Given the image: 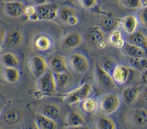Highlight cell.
Segmentation results:
<instances>
[{
    "label": "cell",
    "instance_id": "1",
    "mask_svg": "<svg viewBox=\"0 0 147 129\" xmlns=\"http://www.w3.org/2000/svg\"><path fill=\"white\" fill-rule=\"evenodd\" d=\"M25 114L20 107L12 106L4 110L0 116V127L15 129L21 126L25 120Z\"/></svg>",
    "mask_w": 147,
    "mask_h": 129
},
{
    "label": "cell",
    "instance_id": "2",
    "mask_svg": "<svg viewBox=\"0 0 147 129\" xmlns=\"http://www.w3.org/2000/svg\"><path fill=\"white\" fill-rule=\"evenodd\" d=\"M92 85L90 83H85L79 87L63 95V101L66 104L74 105L82 102L89 97L92 92Z\"/></svg>",
    "mask_w": 147,
    "mask_h": 129
},
{
    "label": "cell",
    "instance_id": "3",
    "mask_svg": "<svg viewBox=\"0 0 147 129\" xmlns=\"http://www.w3.org/2000/svg\"><path fill=\"white\" fill-rule=\"evenodd\" d=\"M121 98L117 93H107L103 95L99 101V107L102 113L111 115L116 112L119 108Z\"/></svg>",
    "mask_w": 147,
    "mask_h": 129
},
{
    "label": "cell",
    "instance_id": "4",
    "mask_svg": "<svg viewBox=\"0 0 147 129\" xmlns=\"http://www.w3.org/2000/svg\"><path fill=\"white\" fill-rule=\"evenodd\" d=\"M67 62L70 69L78 74L86 73L90 67L88 58L84 54L80 52L71 54L68 58Z\"/></svg>",
    "mask_w": 147,
    "mask_h": 129
},
{
    "label": "cell",
    "instance_id": "5",
    "mask_svg": "<svg viewBox=\"0 0 147 129\" xmlns=\"http://www.w3.org/2000/svg\"><path fill=\"white\" fill-rule=\"evenodd\" d=\"M36 85L38 90L43 94H54L57 88L54 73L51 71H47L36 80Z\"/></svg>",
    "mask_w": 147,
    "mask_h": 129
},
{
    "label": "cell",
    "instance_id": "6",
    "mask_svg": "<svg viewBox=\"0 0 147 129\" xmlns=\"http://www.w3.org/2000/svg\"><path fill=\"white\" fill-rule=\"evenodd\" d=\"M28 67L30 73L36 80L49 71V68L46 60L39 55H34L30 59Z\"/></svg>",
    "mask_w": 147,
    "mask_h": 129
},
{
    "label": "cell",
    "instance_id": "7",
    "mask_svg": "<svg viewBox=\"0 0 147 129\" xmlns=\"http://www.w3.org/2000/svg\"><path fill=\"white\" fill-rule=\"evenodd\" d=\"M57 19L62 23L69 26H75L79 23L77 10L68 5L59 7Z\"/></svg>",
    "mask_w": 147,
    "mask_h": 129
},
{
    "label": "cell",
    "instance_id": "8",
    "mask_svg": "<svg viewBox=\"0 0 147 129\" xmlns=\"http://www.w3.org/2000/svg\"><path fill=\"white\" fill-rule=\"evenodd\" d=\"M94 77L98 85L104 90H111L116 88L112 76L101 66L96 65L94 69Z\"/></svg>",
    "mask_w": 147,
    "mask_h": 129
},
{
    "label": "cell",
    "instance_id": "9",
    "mask_svg": "<svg viewBox=\"0 0 147 129\" xmlns=\"http://www.w3.org/2000/svg\"><path fill=\"white\" fill-rule=\"evenodd\" d=\"M84 40V36L80 32L71 31L62 36L60 41V46L63 50H74L81 46Z\"/></svg>",
    "mask_w": 147,
    "mask_h": 129
},
{
    "label": "cell",
    "instance_id": "10",
    "mask_svg": "<svg viewBox=\"0 0 147 129\" xmlns=\"http://www.w3.org/2000/svg\"><path fill=\"white\" fill-rule=\"evenodd\" d=\"M59 5L56 3H51L35 6L36 13L39 20L53 21L58 17Z\"/></svg>",
    "mask_w": 147,
    "mask_h": 129
},
{
    "label": "cell",
    "instance_id": "11",
    "mask_svg": "<svg viewBox=\"0 0 147 129\" xmlns=\"http://www.w3.org/2000/svg\"><path fill=\"white\" fill-rule=\"evenodd\" d=\"M105 33L98 26H93L86 31L84 40L91 46L102 48L105 47Z\"/></svg>",
    "mask_w": 147,
    "mask_h": 129
},
{
    "label": "cell",
    "instance_id": "12",
    "mask_svg": "<svg viewBox=\"0 0 147 129\" xmlns=\"http://www.w3.org/2000/svg\"><path fill=\"white\" fill-rule=\"evenodd\" d=\"M24 38V34L20 30H11L7 32L3 46L8 48H18L23 45Z\"/></svg>",
    "mask_w": 147,
    "mask_h": 129
},
{
    "label": "cell",
    "instance_id": "13",
    "mask_svg": "<svg viewBox=\"0 0 147 129\" xmlns=\"http://www.w3.org/2000/svg\"><path fill=\"white\" fill-rule=\"evenodd\" d=\"M48 65L50 71L54 74L68 72V62L65 56L62 54H56L51 56L49 61Z\"/></svg>",
    "mask_w": 147,
    "mask_h": 129
},
{
    "label": "cell",
    "instance_id": "14",
    "mask_svg": "<svg viewBox=\"0 0 147 129\" xmlns=\"http://www.w3.org/2000/svg\"><path fill=\"white\" fill-rule=\"evenodd\" d=\"M126 115L129 120L136 126L144 127L147 125V109H132L129 110Z\"/></svg>",
    "mask_w": 147,
    "mask_h": 129
},
{
    "label": "cell",
    "instance_id": "15",
    "mask_svg": "<svg viewBox=\"0 0 147 129\" xmlns=\"http://www.w3.org/2000/svg\"><path fill=\"white\" fill-rule=\"evenodd\" d=\"M26 5L22 1L4 3V10L7 16L11 18L18 19L24 15Z\"/></svg>",
    "mask_w": 147,
    "mask_h": 129
},
{
    "label": "cell",
    "instance_id": "16",
    "mask_svg": "<svg viewBox=\"0 0 147 129\" xmlns=\"http://www.w3.org/2000/svg\"><path fill=\"white\" fill-rule=\"evenodd\" d=\"M120 26V19L112 16L106 15L99 20L98 27L106 34H110Z\"/></svg>",
    "mask_w": 147,
    "mask_h": 129
},
{
    "label": "cell",
    "instance_id": "17",
    "mask_svg": "<svg viewBox=\"0 0 147 129\" xmlns=\"http://www.w3.org/2000/svg\"><path fill=\"white\" fill-rule=\"evenodd\" d=\"M130 75V68L121 64H117L112 74L115 83L119 85L125 84Z\"/></svg>",
    "mask_w": 147,
    "mask_h": 129
},
{
    "label": "cell",
    "instance_id": "18",
    "mask_svg": "<svg viewBox=\"0 0 147 129\" xmlns=\"http://www.w3.org/2000/svg\"><path fill=\"white\" fill-rule=\"evenodd\" d=\"M138 23L137 17L131 15H127L120 19V27L129 35H131L136 31Z\"/></svg>",
    "mask_w": 147,
    "mask_h": 129
},
{
    "label": "cell",
    "instance_id": "19",
    "mask_svg": "<svg viewBox=\"0 0 147 129\" xmlns=\"http://www.w3.org/2000/svg\"><path fill=\"white\" fill-rule=\"evenodd\" d=\"M86 119L84 116L77 111H71L66 115L65 120L66 128L84 125Z\"/></svg>",
    "mask_w": 147,
    "mask_h": 129
},
{
    "label": "cell",
    "instance_id": "20",
    "mask_svg": "<svg viewBox=\"0 0 147 129\" xmlns=\"http://www.w3.org/2000/svg\"><path fill=\"white\" fill-rule=\"evenodd\" d=\"M39 113L51 119L57 121L61 116V110L58 104L49 103L42 107Z\"/></svg>",
    "mask_w": 147,
    "mask_h": 129
},
{
    "label": "cell",
    "instance_id": "21",
    "mask_svg": "<svg viewBox=\"0 0 147 129\" xmlns=\"http://www.w3.org/2000/svg\"><path fill=\"white\" fill-rule=\"evenodd\" d=\"M35 49L40 51H46L52 47V41L50 37L43 34L36 35L32 42Z\"/></svg>",
    "mask_w": 147,
    "mask_h": 129
},
{
    "label": "cell",
    "instance_id": "22",
    "mask_svg": "<svg viewBox=\"0 0 147 129\" xmlns=\"http://www.w3.org/2000/svg\"><path fill=\"white\" fill-rule=\"evenodd\" d=\"M121 50L125 56L132 58L146 57V54L143 50L130 43L128 41L125 42V44L121 48Z\"/></svg>",
    "mask_w": 147,
    "mask_h": 129
},
{
    "label": "cell",
    "instance_id": "23",
    "mask_svg": "<svg viewBox=\"0 0 147 129\" xmlns=\"http://www.w3.org/2000/svg\"><path fill=\"white\" fill-rule=\"evenodd\" d=\"M129 42L143 50L147 57V36L141 31H136L129 38Z\"/></svg>",
    "mask_w": 147,
    "mask_h": 129
},
{
    "label": "cell",
    "instance_id": "24",
    "mask_svg": "<svg viewBox=\"0 0 147 129\" xmlns=\"http://www.w3.org/2000/svg\"><path fill=\"white\" fill-rule=\"evenodd\" d=\"M35 120L38 129H57L58 124L56 121L51 119L40 113H36Z\"/></svg>",
    "mask_w": 147,
    "mask_h": 129
},
{
    "label": "cell",
    "instance_id": "25",
    "mask_svg": "<svg viewBox=\"0 0 147 129\" xmlns=\"http://www.w3.org/2000/svg\"><path fill=\"white\" fill-rule=\"evenodd\" d=\"M125 59L129 68L141 72L147 69V57L132 58L125 56Z\"/></svg>",
    "mask_w": 147,
    "mask_h": 129
},
{
    "label": "cell",
    "instance_id": "26",
    "mask_svg": "<svg viewBox=\"0 0 147 129\" xmlns=\"http://www.w3.org/2000/svg\"><path fill=\"white\" fill-rule=\"evenodd\" d=\"M18 56L11 52H7L0 55V63L5 68H17L19 64Z\"/></svg>",
    "mask_w": 147,
    "mask_h": 129
},
{
    "label": "cell",
    "instance_id": "27",
    "mask_svg": "<svg viewBox=\"0 0 147 129\" xmlns=\"http://www.w3.org/2000/svg\"><path fill=\"white\" fill-rule=\"evenodd\" d=\"M139 94L140 91L137 87L129 86L123 90L122 93V98L126 104H132L137 101L138 98Z\"/></svg>",
    "mask_w": 147,
    "mask_h": 129
},
{
    "label": "cell",
    "instance_id": "28",
    "mask_svg": "<svg viewBox=\"0 0 147 129\" xmlns=\"http://www.w3.org/2000/svg\"><path fill=\"white\" fill-rule=\"evenodd\" d=\"M2 76L4 80L11 84H15L18 83L20 77V72L17 68L3 67Z\"/></svg>",
    "mask_w": 147,
    "mask_h": 129
},
{
    "label": "cell",
    "instance_id": "29",
    "mask_svg": "<svg viewBox=\"0 0 147 129\" xmlns=\"http://www.w3.org/2000/svg\"><path fill=\"white\" fill-rule=\"evenodd\" d=\"M96 129H117L115 122L107 116H102L98 118L96 122Z\"/></svg>",
    "mask_w": 147,
    "mask_h": 129
},
{
    "label": "cell",
    "instance_id": "30",
    "mask_svg": "<svg viewBox=\"0 0 147 129\" xmlns=\"http://www.w3.org/2000/svg\"><path fill=\"white\" fill-rule=\"evenodd\" d=\"M54 75L57 88L63 89L67 88V87L70 84L71 77L68 72L56 73Z\"/></svg>",
    "mask_w": 147,
    "mask_h": 129
},
{
    "label": "cell",
    "instance_id": "31",
    "mask_svg": "<svg viewBox=\"0 0 147 129\" xmlns=\"http://www.w3.org/2000/svg\"><path fill=\"white\" fill-rule=\"evenodd\" d=\"M81 107L84 112L91 113L96 110L97 103L94 99L88 97L81 102Z\"/></svg>",
    "mask_w": 147,
    "mask_h": 129
},
{
    "label": "cell",
    "instance_id": "32",
    "mask_svg": "<svg viewBox=\"0 0 147 129\" xmlns=\"http://www.w3.org/2000/svg\"><path fill=\"white\" fill-rule=\"evenodd\" d=\"M122 39L121 32L118 30H116L109 34L107 41L111 45L115 47L118 42Z\"/></svg>",
    "mask_w": 147,
    "mask_h": 129
},
{
    "label": "cell",
    "instance_id": "33",
    "mask_svg": "<svg viewBox=\"0 0 147 129\" xmlns=\"http://www.w3.org/2000/svg\"><path fill=\"white\" fill-rule=\"evenodd\" d=\"M117 64L118 63L113 59H107L103 62L102 67L112 76V74Z\"/></svg>",
    "mask_w": 147,
    "mask_h": 129
},
{
    "label": "cell",
    "instance_id": "34",
    "mask_svg": "<svg viewBox=\"0 0 147 129\" xmlns=\"http://www.w3.org/2000/svg\"><path fill=\"white\" fill-rule=\"evenodd\" d=\"M120 3L123 7L130 9H136L141 7V0H123Z\"/></svg>",
    "mask_w": 147,
    "mask_h": 129
},
{
    "label": "cell",
    "instance_id": "35",
    "mask_svg": "<svg viewBox=\"0 0 147 129\" xmlns=\"http://www.w3.org/2000/svg\"><path fill=\"white\" fill-rule=\"evenodd\" d=\"M137 17L139 23L142 27L147 28V7L141 8L137 13Z\"/></svg>",
    "mask_w": 147,
    "mask_h": 129
},
{
    "label": "cell",
    "instance_id": "36",
    "mask_svg": "<svg viewBox=\"0 0 147 129\" xmlns=\"http://www.w3.org/2000/svg\"><path fill=\"white\" fill-rule=\"evenodd\" d=\"M79 5L84 9L91 10L97 6L98 0H78Z\"/></svg>",
    "mask_w": 147,
    "mask_h": 129
},
{
    "label": "cell",
    "instance_id": "37",
    "mask_svg": "<svg viewBox=\"0 0 147 129\" xmlns=\"http://www.w3.org/2000/svg\"><path fill=\"white\" fill-rule=\"evenodd\" d=\"M21 129H38L35 119L25 120L20 126Z\"/></svg>",
    "mask_w": 147,
    "mask_h": 129
},
{
    "label": "cell",
    "instance_id": "38",
    "mask_svg": "<svg viewBox=\"0 0 147 129\" xmlns=\"http://www.w3.org/2000/svg\"><path fill=\"white\" fill-rule=\"evenodd\" d=\"M36 13L35 6L33 5H26L24 10V15L29 19L32 16Z\"/></svg>",
    "mask_w": 147,
    "mask_h": 129
},
{
    "label": "cell",
    "instance_id": "39",
    "mask_svg": "<svg viewBox=\"0 0 147 129\" xmlns=\"http://www.w3.org/2000/svg\"><path fill=\"white\" fill-rule=\"evenodd\" d=\"M7 30L3 26H0V46H3L5 36L7 35Z\"/></svg>",
    "mask_w": 147,
    "mask_h": 129
},
{
    "label": "cell",
    "instance_id": "40",
    "mask_svg": "<svg viewBox=\"0 0 147 129\" xmlns=\"http://www.w3.org/2000/svg\"><path fill=\"white\" fill-rule=\"evenodd\" d=\"M33 5L36 6L39 5H43L48 3H55L54 0H31Z\"/></svg>",
    "mask_w": 147,
    "mask_h": 129
},
{
    "label": "cell",
    "instance_id": "41",
    "mask_svg": "<svg viewBox=\"0 0 147 129\" xmlns=\"http://www.w3.org/2000/svg\"><path fill=\"white\" fill-rule=\"evenodd\" d=\"M141 79L142 82L147 85V69L141 72Z\"/></svg>",
    "mask_w": 147,
    "mask_h": 129
},
{
    "label": "cell",
    "instance_id": "42",
    "mask_svg": "<svg viewBox=\"0 0 147 129\" xmlns=\"http://www.w3.org/2000/svg\"><path fill=\"white\" fill-rule=\"evenodd\" d=\"M142 99L146 103H147V85H146L141 92Z\"/></svg>",
    "mask_w": 147,
    "mask_h": 129
},
{
    "label": "cell",
    "instance_id": "43",
    "mask_svg": "<svg viewBox=\"0 0 147 129\" xmlns=\"http://www.w3.org/2000/svg\"><path fill=\"white\" fill-rule=\"evenodd\" d=\"M66 129H91L89 126L84 124L82 126H76V127H67Z\"/></svg>",
    "mask_w": 147,
    "mask_h": 129
},
{
    "label": "cell",
    "instance_id": "44",
    "mask_svg": "<svg viewBox=\"0 0 147 129\" xmlns=\"http://www.w3.org/2000/svg\"><path fill=\"white\" fill-rule=\"evenodd\" d=\"M4 110V105L1 100H0V116L2 115Z\"/></svg>",
    "mask_w": 147,
    "mask_h": 129
},
{
    "label": "cell",
    "instance_id": "45",
    "mask_svg": "<svg viewBox=\"0 0 147 129\" xmlns=\"http://www.w3.org/2000/svg\"><path fill=\"white\" fill-rule=\"evenodd\" d=\"M141 8L147 7V0H141Z\"/></svg>",
    "mask_w": 147,
    "mask_h": 129
},
{
    "label": "cell",
    "instance_id": "46",
    "mask_svg": "<svg viewBox=\"0 0 147 129\" xmlns=\"http://www.w3.org/2000/svg\"><path fill=\"white\" fill-rule=\"evenodd\" d=\"M4 3H11V2H15V1H22V0H1Z\"/></svg>",
    "mask_w": 147,
    "mask_h": 129
},
{
    "label": "cell",
    "instance_id": "47",
    "mask_svg": "<svg viewBox=\"0 0 147 129\" xmlns=\"http://www.w3.org/2000/svg\"><path fill=\"white\" fill-rule=\"evenodd\" d=\"M22 1L24 3H30V1H31V0H22Z\"/></svg>",
    "mask_w": 147,
    "mask_h": 129
},
{
    "label": "cell",
    "instance_id": "48",
    "mask_svg": "<svg viewBox=\"0 0 147 129\" xmlns=\"http://www.w3.org/2000/svg\"><path fill=\"white\" fill-rule=\"evenodd\" d=\"M123 1V0H119V1L121 2V1Z\"/></svg>",
    "mask_w": 147,
    "mask_h": 129
},
{
    "label": "cell",
    "instance_id": "49",
    "mask_svg": "<svg viewBox=\"0 0 147 129\" xmlns=\"http://www.w3.org/2000/svg\"><path fill=\"white\" fill-rule=\"evenodd\" d=\"M15 129H16V128H15Z\"/></svg>",
    "mask_w": 147,
    "mask_h": 129
}]
</instances>
